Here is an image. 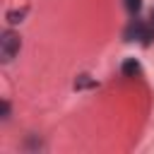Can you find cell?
Segmentation results:
<instances>
[{"label":"cell","mask_w":154,"mask_h":154,"mask_svg":"<svg viewBox=\"0 0 154 154\" xmlns=\"http://www.w3.org/2000/svg\"><path fill=\"white\" fill-rule=\"evenodd\" d=\"M7 118H10V101L2 99V120H7Z\"/></svg>","instance_id":"obj_7"},{"label":"cell","mask_w":154,"mask_h":154,"mask_svg":"<svg viewBox=\"0 0 154 154\" xmlns=\"http://www.w3.org/2000/svg\"><path fill=\"white\" fill-rule=\"evenodd\" d=\"M125 7H128L130 14H137L140 7H142V0H125Z\"/></svg>","instance_id":"obj_6"},{"label":"cell","mask_w":154,"mask_h":154,"mask_svg":"<svg viewBox=\"0 0 154 154\" xmlns=\"http://www.w3.org/2000/svg\"><path fill=\"white\" fill-rule=\"evenodd\" d=\"M152 36H154V26L152 24H144L140 19H132L130 26L125 29V41H140L142 46H149L152 43Z\"/></svg>","instance_id":"obj_2"},{"label":"cell","mask_w":154,"mask_h":154,"mask_svg":"<svg viewBox=\"0 0 154 154\" xmlns=\"http://www.w3.org/2000/svg\"><path fill=\"white\" fill-rule=\"evenodd\" d=\"M91 87H96V79H94V77H89V75H77L75 89H91Z\"/></svg>","instance_id":"obj_5"},{"label":"cell","mask_w":154,"mask_h":154,"mask_svg":"<svg viewBox=\"0 0 154 154\" xmlns=\"http://www.w3.org/2000/svg\"><path fill=\"white\" fill-rule=\"evenodd\" d=\"M120 72L125 77H142V65L137 58H125L123 65H120Z\"/></svg>","instance_id":"obj_3"},{"label":"cell","mask_w":154,"mask_h":154,"mask_svg":"<svg viewBox=\"0 0 154 154\" xmlns=\"http://www.w3.org/2000/svg\"><path fill=\"white\" fill-rule=\"evenodd\" d=\"M152 26H154V12H152Z\"/></svg>","instance_id":"obj_8"},{"label":"cell","mask_w":154,"mask_h":154,"mask_svg":"<svg viewBox=\"0 0 154 154\" xmlns=\"http://www.w3.org/2000/svg\"><path fill=\"white\" fill-rule=\"evenodd\" d=\"M26 12H29V7H19V10H10V12L5 14V19H7V24H19V22H24V17H26Z\"/></svg>","instance_id":"obj_4"},{"label":"cell","mask_w":154,"mask_h":154,"mask_svg":"<svg viewBox=\"0 0 154 154\" xmlns=\"http://www.w3.org/2000/svg\"><path fill=\"white\" fill-rule=\"evenodd\" d=\"M19 48H22L19 34L12 31V29H5L2 36H0V60L2 63H12L17 58V53H19Z\"/></svg>","instance_id":"obj_1"}]
</instances>
